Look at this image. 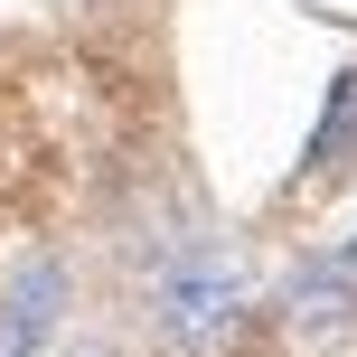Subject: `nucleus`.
Listing matches in <instances>:
<instances>
[{
  "label": "nucleus",
  "mask_w": 357,
  "mask_h": 357,
  "mask_svg": "<svg viewBox=\"0 0 357 357\" xmlns=\"http://www.w3.org/2000/svg\"><path fill=\"white\" fill-rule=\"evenodd\" d=\"M235 310H245V273L235 264H178L160 282V329L178 348H216L235 329Z\"/></svg>",
  "instance_id": "1"
},
{
  "label": "nucleus",
  "mask_w": 357,
  "mask_h": 357,
  "mask_svg": "<svg viewBox=\"0 0 357 357\" xmlns=\"http://www.w3.org/2000/svg\"><path fill=\"white\" fill-rule=\"evenodd\" d=\"M66 320V264L56 254H29V264L0 282V357H38Z\"/></svg>",
  "instance_id": "2"
},
{
  "label": "nucleus",
  "mask_w": 357,
  "mask_h": 357,
  "mask_svg": "<svg viewBox=\"0 0 357 357\" xmlns=\"http://www.w3.org/2000/svg\"><path fill=\"white\" fill-rule=\"evenodd\" d=\"M348 169H357V66L329 75L320 123H310V142H301V178H291V188H301V197H320V188H339Z\"/></svg>",
  "instance_id": "3"
},
{
  "label": "nucleus",
  "mask_w": 357,
  "mask_h": 357,
  "mask_svg": "<svg viewBox=\"0 0 357 357\" xmlns=\"http://www.w3.org/2000/svg\"><path fill=\"white\" fill-rule=\"evenodd\" d=\"M339 273H357V245H348V254H339Z\"/></svg>",
  "instance_id": "4"
}]
</instances>
